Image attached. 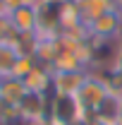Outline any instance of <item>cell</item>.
<instances>
[{"instance_id":"277c9868","label":"cell","mask_w":122,"mask_h":125,"mask_svg":"<svg viewBox=\"0 0 122 125\" xmlns=\"http://www.w3.org/2000/svg\"><path fill=\"white\" fill-rule=\"evenodd\" d=\"M120 29H122V15H120V10H110V12H105V15H101L98 19H93L91 24H86L89 39H96V41L113 39L115 34H120Z\"/></svg>"},{"instance_id":"4fadbf2b","label":"cell","mask_w":122,"mask_h":125,"mask_svg":"<svg viewBox=\"0 0 122 125\" xmlns=\"http://www.w3.org/2000/svg\"><path fill=\"white\" fill-rule=\"evenodd\" d=\"M113 72H117V75L122 77V53L117 55V60H115V65H113Z\"/></svg>"},{"instance_id":"5bb4252c","label":"cell","mask_w":122,"mask_h":125,"mask_svg":"<svg viewBox=\"0 0 122 125\" xmlns=\"http://www.w3.org/2000/svg\"><path fill=\"white\" fill-rule=\"evenodd\" d=\"M115 2V10H122V0H113Z\"/></svg>"},{"instance_id":"5b68a950","label":"cell","mask_w":122,"mask_h":125,"mask_svg":"<svg viewBox=\"0 0 122 125\" xmlns=\"http://www.w3.org/2000/svg\"><path fill=\"white\" fill-rule=\"evenodd\" d=\"M86 70H70V72H53V94H70L77 96L81 84L86 82Z\"/></svg>"},{"instance_id":"52a82bcc","label":"cell","mask_w":122,"mask_h":125,"mask_svg":"<svg viewBox=\"0 0 122 125\" xmlns=\"http://www.w3.org/2000/svg\"><path fill=\"white\" fill-rule=\"evenodd\" d=\"M22 82H24L26 92H38V94H50L53 92V72H50V67L38 65V62H36V67Z\"/></svg>"},{"instance_id":"8fae6325","label":"cell","mask_w":122,"mask_h":125,"mask_svg":"<svg viewBox=\"0 0 122 125\" xmlns=\"http://www.w3.org/2000/svg\"><path fill=\"white\" fill-rule=\"evenodd\" d=\"M34 67H36V58H34V55H24V53H22V55L15 60L12 72H10V75H12V77H17V79H24L31 70H34Z\"/></svg>"},{"instance_id":"ba28073f","label":"cell","mask_w":122,"mask_h":125,"mask_svg":"<svg viewBox=\"0 0 122 125\" xmlns=\"http://www.w3.org/2000/svg\"><path fill=\"white\" fill-rule=\"evenodd\" d=\"M77 7H79L81 22L84 24H91L93 19H98L101 15L115 10V2L113 0H77Z\"/></svg>"},{"instance_id":"9c48e42d","label":"cell","mask_w":122,"mask_h":125,"mask_svg":"<svg viewBox=\"0 0 122 125\" xmlns=\"http://www.w3.org/2000/svg\"><path fill=\"white\" fill-rule=\"evenodd\" d=\"M24 94H26V87H24L22 79L12 77V75L2 77V82H0V99H2V101H7V104L17 106V104L24 99Z\"/></svg>"},{"instance_id":"30bf717a","label":"cell","mask_w":122,"mask_h":125,"mask_svg":"<svg viewBox=\"0 0 122 125\" xmlns=\"http://www.w3.org/2000/svg\"><path fill=\"white\" fill-rule=\"evenodd\" d=\"M19 55H22V53L17 51V46L10 39L0 41V75H2V77H7V75L12 72V65H15V60Z\"/></svg>"},{"instance_id":"3957f363","label":"cell","mask_w":122,"mask_h":125,"mask_svg":"<svg viewBox=\"0 0 122 125\" xmlns=\"http://www.w3.org/2000/svg\"><path fill=\"white\" fill-rule=\"evenodd\" d=\"M108 94H110V89H108L105 79L98 77V75H89L86 82L81 84L79 94H77V99H79V104L84 106V111H86L89 115H93V111L103 104V99H105Z\"/></svg>"},{"instance_id":"7c38bea8","label":"cell","mask_w":122,"mask_h":125,"mask_svg":"<svg viewBox=\"0 0 122 125\" xmlns=\"http://www.w3.org/2000/svg\"><path fill=\"white\" fill-rule=\"evenodd\" d=\"M10 34H12V27H10V19H7V15H0V41L10 39Z\"/></svg>"},{"instance_id":"6da1fadb","label":"cell","mask_w":122,"mask_h":125,"mask_svg":"<svg viewBox=\"0 0 122 125\" xmlns=\"http://www.w3.org/2000/svg\"><path fill=\"white\" fill-rule=\"evenodd\" d=\"M89 118V113L84 111V106L79 104L77 96L70 94H53L48 99V120L55 125H77L84 123Z\"/></svg>"},{"instance_id":"7a4b0ae2","label":"cell","mask_w":122,"mask_h":125,"mask_svg":"<svg viewBox=\"0 0 122 125\" xmlns=\"http://www.w3.org/2000/svg\"><path fill=\"white\" fill-rule=\"evenodd\" d=\"M48 99L50 94H38V92H26L24 99L17 104L22 120L29 125H38L48 120Z\"/></svg>"},{"instance_id":"9a60e30c","label":"cell","mask_w":122,"mask_h":125,"mask_svg":"<svg viewBox=\"0 0 122 125\" xmlns=\"http://www.w3.org/2000/svg\"><path fill=\"white\" fill-rule=\"evenodd\" d=\"M115 125H122V118H120V120H117V123H115Z\"/></svg>"},{"instance_id":"8992f818","label":"cell","mask_w":122,"mask_h":125,"mask_svg":"<svg viewBox=\"0 0 122 125\" xmlns=\"http://www.w3.org/2000/svg\"><path fill=\"white\" fill-rule=\"evenodd\" d=\"M7 19L17 34H36V5H19L7 15Z\"/></svg>"}]
</instances>
